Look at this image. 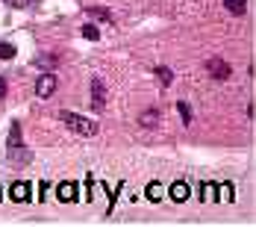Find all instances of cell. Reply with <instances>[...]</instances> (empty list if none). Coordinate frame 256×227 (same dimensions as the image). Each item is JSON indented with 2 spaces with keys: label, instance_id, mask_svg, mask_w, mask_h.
<instances>
[{
  "label": "cell",
  "instance_id": "cell-1",
  "mask_svg": "<svg viewBox=\"0 0 256 227\" xmlns=\"http://www.w3.org/2000/svg\"><path fill=\"white\" fill-rule=\"evenodd\" d=\"M62 121L71 127V130L82 133V136H98V124L88 121V118H82V115H77V112H62Z\"/></svg>",
  "mask_w": 256,
  "mask_h": 227
},
{
  "label": "cell",
  "instance_id": "cell-2",
  "mask_svg": "<svg viewBox=\"0 0 256 227\" xmlns=\"http://www.w3.org/2000/svg\"><path fill=\"white\" fill-rule=\"evenodd\" d=\"M6 148H9V153H12V156H18V153H21V148H24V145H21V124H18V121L9 127V139H6Z\"/></svg>",
  "mask_w": 256,
  "mask_h": 227
},
{
  "label": "cell",
  "instance_id": "cell-3",
  "mask_svg": "<svg viewBox=\"0 0 256 227\" xmlns=\"http://www.w3.org/2000/svg\"><path fill=\"white\" fill-rule=\"evenodd\" d=\"M53 89H56V77L53 74H42L38 77V83H36V95H38V98H50Z\"/></svg>",
  "mask_w": 256,
  "mask_h": 227
},
{
  "label": "cell",
  "instance_id": "cell-4",
  "mask_svg": "<svg viewBox=\"0 0 256 227\" xmlns=\"http://www.w3.org/2000/svg\"><path fill=\"white\" fill-rule=\"evenodd\" d=\"M56 198L62 203H71L77 201V183H71V180H65V183H59V189H56Z\"/></svg>",
  "mask_w": 256,
  "mask_h": 227
},
{
  "label": "cell",
  "instance_id": "cell-5",
  "mask_svg": "<svg viewBox=\"0 0 256 227\" xmlns=\"http://www.w3.org/2000/svg\"><path fill=\"white\" fill-rule=\"evenodd\" d=\"M103 103H106V89H103V83H100V80L94 77V80H92V106H94V109L100 112V109H103Z\"/></svg>",
  "mask_w": 256,
  "mask_h": 227
},
{
  "label": "cell",
  "instance_id": "cell-6",
  "mask_svg": "<svg viewBox=\"0 0 256 227\" xmlns=\"http://www.w3.org/2000/svg\"><path fill=\"white\" fill-rule=\"evenodd\" d=\"M9 198H12L15 203H24V201H30V183H24V180L12 183V189H9Z\"/></svg>",
  "mask_w": 256,
  "mask_h": 227
},
{
  "label": "cell",
  "instance_id": "cell-7",
  "mask_svg": "<svg viewBox=\"0 0 256 227\" xmlns=\"http://www.w3.org/2000/svg\"><path fill=\"white\" fill-rule=\"evenodd\" d=\"M209 74L215 77V80H224V77H230V65L227 62H221V59H209Z\"/></svg>",
  "mask_w": 256,
  "mask_h": 227
},
{
  "label": "cell",
  "instance_id": "cell-8",
  "mask_svg": "<svg viewBox=\"0 0 256 227\" xmlns=\"http://www.w3.org/2000/svg\"><path fill=\"white\" fill-rule=\"evenodd\" d=\"M171 201H177V203H182V201H188V186L180 180V183H171Z\"/></svg>",
  "mask_w": 256,
  "mask_h": 227
},
{
  "label": "cell",
  "instance_id": "cell-9",
  "mask_svg": "<svg viewBox=\"0 0 256 227\" xmlns=\"http://www.w3.org/2000/svg\"><path fill=\"white\" fill-rule=\"evenodd\" d=\"M162 198H165V189H162V183H150V186H148V201H150V203H159Z\"/></svg>",
  "mask_w": 256,
  "mask_h": 227
},
{
  "label": "cell",
  "instance_id": "cell-10",
  "mask_svg": "<svg viewBox=\"0 0 256 227\" xmlns=\"http://www.w3.org/2000/svg\"><path fill=\"white\" fill-rule=\"evenodd\" d=\"M224 6H227V12H232V15H244L248 0H224Z\"/></svg>",
  "mask_w": 256,
  "mask_h": 227
},
{
  "label": "cell",
  "instance_id": "cell-11",
  "mask_svg": "<svg viewBox=\"0 0 256 227\" xmlns=\"http://www.w3.org/2000/svg\"><path fill=\"white\" fill-rule=\"evenodd\" d=\"M215 189H218L215 183H204V186H200V192H204L200 198H204V201H215V198H218V195H215Z\"/></svg>",
  "mask_w": 256,
  "mask_h": 227
},
{
  "label": "cell",
  "instance_id": "cell-12",
  "mask_svg": "<svg viewBox=\"0 0 256 227\" xmlns=\"http://www.w3.org/2000/svg\"><path fill=\"white\" fill-rule=\"evenodd\" d=\"M82 36H86L88 42H98V39H100V30H98L94 24H86L82 27Z\"/></svg>",
  "mask_w": 256,
  "mask_h": 227
},
{
  "label": "cell",
  "instance_id": "cell-13",
  "mask_svg": "<svg viewBox=\"0 0 256 227\" xmlns=\"http://www.w3.org/2000/svg\"><path fill=\"white\" fill-rule=\"evenodd\" d=\"M156 121H159V112H156V109H150V112L142 115V127H156Z\"/></svg>",
  "mask_w": 256,
  "mask_h": 227
},
{
  "label": "cell",
  "instance_id": "cell-14",
  "mask_svg": "<svg viewBox=\"0 0 256 227\" xmlns=\"http://www.w3.org/2000/svg\"><path fill=\"white\" fill-rule=\"evenodd\" d=\"M156 74H159V80H162V86H171V80H174V71H171V68H162V65H159Z\"/></svg>",
  "mask_w": 256,
  "mask_h": 227
},
{
  "label": "cell",
  "instance_id": "cell-15",
  "mask_svg": "<svg viewBox=\"0 0 256 227\" xmlns=\"http://www.w3.org/2000/svg\"><path fill=\"white\" fill-rule=\"evenodd\" d=\"M177 109H180V115H182V124H192V109H188V103L180 101V103H177Z\"/></svg>",
  "mask_w": 256,
  "mask_h": 227
},
{
  "label": "cell",
  "instance_id": "cell-16",
  "mask_svg": "<svg viewBox=\"0 0 256 227\" xmlns=\"http://www.w3.org/2000/svg\"><path fill=\"white\" fill-rule=\"evenodd\" d=\"M15 56V45H0V59H12Z\"/></svg>",
  "mask_w": 256,
  "mask_h": 227
},
{
  "label": "cell",
  "instance_id": "cell-17",
  "mask_svg": "<svg viewBox=\"0 0 256 227\" xmlns=\"http://www.w3.org/2000/svg\"><path fill=\"white\" fill-rule=\"evenodd\" d=\"M221 198H224V201H232V198H236V195H232V186H230V183H221Z\"/></svg>",
  "mask_w": 256,
  "mask_h": 227
},
{
  "label": "cell",
  "instance_id": "cell-18",
  "mask_svg": "<svg viewBox=\"0 0 256 227\" xmlns=\"http://www.w3.org/2000/svg\"><path fill=\"white\" fill-rule=\"evenodd\" d=\"M3 95H6V80L0 77V98H3Z\"/></svg>",
  "mask_w": 256,
  "mask_h": 227
}]
</instances>
